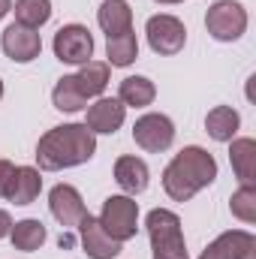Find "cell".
<instances>
[{
    "label": "cell",
    "mask_w": 256,
    "mask_h": 259,
    "mask_svg": "<svg viewBox=\"0 0 256 259\" xmlns=\"http://www.w3.org/2000/svg\"><path fill=\"white\" fill-rule=\"evenodd\" d=\"M0 100H3V78H0Z\"/></svg>",
    "instance_id": "31"
},
{
    "label": "cell",
    "mask_w": 256,
    "mask_h": 259,
    "mask_svg": "<svg viewBox=\"0 0 256 259\" xmlns=\"http://www.w3.org/2000/svg\"><path fill=\"white\" fill-rule=\"evenodd\" d=\"M42 190V178H39V169L33 166H15V178H12V187H9V202L15 205H30L36 202V196Z\"/></svg>",
    "instance_id": "17"
},
{
    "label": "cell",
    "mask_w": 256,
    "mask_h": 259,
    "mask_svg": "<svg viewBox=\"0 0 256 259\" xmlns=\"http://www.w3.org/2000/svg\"><path fill=\"white\" fill-rule=\"evenodd\" d=\"M145 33H148V46L154 55H163V58H172L184 49L187 42V27L181 18L163 12V15H151L148 24H145Z\"/></svg>",
    "instance_id": "6"
},
{
    "label": "cell",
    "mask_w": 256,
    "mask_h": 259,
    "mask_svg": "<svg viewBox=\"0 0 256 259\" xmlns=\"http://www.w3.org/2000/svg\"><path fill=\"white\" fill-rule=\"evenodd\" d=\"M106 58H109L106 64L118 66V69L136 64V58H139V39H136V33L127 30V33H118V36H106Z\"/></svg>",
    "instance_id": "21"
},
{
    "label": "cell",
    "mask_w": 256,
    "mask_h": 259,
    "mask_svg": "<svg viewBox=\"0 0 256 259\" xmlns=\"http://www.w3.org/2000/svg\"><path fill=\"white\" fill-rule=\"evenodd\" d=\"M9 232H12V217H9V211L0 208V238H9Z\"/></svg>",
    "instance_id": "28"
},
{
    "label": "cell",
    "mask_w": 256,
    "mask_h": 259,
    "mask_svg": "<svg viewBox=\"0 0 256 259\" xmlns=\"http://www.w3.org/2000/svg\"><path fill=\"white\" fill-rule=\"evenodd\" d=\"M148 178H151V172H148V163L145 160H139L133 154L115 160V181H118V187L127 196L145 193L148 190Z\"/></svg>",
    "instance_id": "13"
},
{
    "label": "cell",
    "mask_w": 256,
    "mask_h": 259,
    "mask_svg": "<svg viewBox=\"0 0 256 259\" xmlns=\"http://www.w3.org/2000/svg\"><path fill=\"white\" fill-rule=\"evenodd\" d=\"M46 238H49V232H46L42 220H33V217L12 223V232H9L12 247L21 250V253H33V250H39V247L46 244Z\"/></svg>",
    "instance_id": "18"
},
{
    "label": "cell",
    "mask_w": 256,
    "mask_h": 259,
    "mask_svg": "<svg viewBox=\"0 0 256 259\" xmlns=\"http://www.w3.org/2000/svg\"><path fill=\"white\" fill-rule=\"evenodd\" d=\"M229 211H232V217H238L241 223H256V187L253 184H241L232 199H229Z\"/></svg>",
    "instance_id": "24"
},
{
    "label": "cell",
    "mask_w": 256,
    "mask_h": 259,
    "mask_svg": "<svg viewBox=\"0 0 256 259\" xmlns=\"http://www.w3.org/2000/svg\"><path fill=\"white\" fill-rule=\"evenodd\" d=\"M145 229L151 238L154 259H190L184 232H181V217L169 208H154L145 217Z\"/></svg>",
    "instance_id": "3"
},
{
    "label": "cell",
    "mask_w": 256,
    "mask_h": 259,
    "mask_svg": "<svg viewBox=\"0 0 256 259\" xmlns=\"http://www.w3.org/2000/svg\"><path fill=\"white\" fill-rule=\"evenodd\" d=\"M199 259H232V247H229V232H223V235H217L205 250H202V256Z\"/></svg>",
    "instance_id": "26"
},
{
    "label": "cell",
    "mask_w": 256,
    "mask_h": 259,
    "mask_svg": "<svg viewBox=\"0 0 256 259\" xmlns=\"http://www.w3.org/2000/svg\"><path fill=\"white\" fill-rule=\"evenodd\" d=\"M6 12H12V0H0V18H3Z\"/></svg>",
    "instance_id": "29"
},
{
    "label": "cell",
    "mask_w": 256,
    "mask_h": 259,
    "mask_svg": "<svg viewBox=\"0 0 256 259\" xmlns=\"http://www.w3.org/2000/svg\"><path fill=\"white\" fill-rule=\"evenodd\" d=\"M55 58L61 64H72V66H81L94 58V36L84 24H64L58 33H55Z\"/></svg>",
    "instance_id": "8"
},
{
    "label": "cell",
    "mask_w": 256,
    "mask_h": 259,
    "mask_svg": "<svg viewBox=\"0 0 256 259\" xmlns=\"http://www.w3.org/2000/svg\"><path fill=\"white\" fill-rule=\"evenodd\" d=\"M205 27L217 42H235L247 30V9L238 0H217L208 6Z\"/></svg>",
    "instance_id": "5"
},
{
    "label": "cell",
    "mask_w": 256,
    "mask_h": 259,
    "mask_svg": "<svg viewBox=\"0 0 256 259\" xmlns=\"http://www.w3.org/2000/svg\"><path fill=\"white\" fill-rule=\"evenodd\" d=\"M154 3H163V6H175V3H181V0H154Z\"/></svg>",
    "instance_id": "30"
},
{
    "label": "cell",
    "mask_w": 256,
    "mask_h": 259,
    "mask_svg": "<svg viewBox=\"0 0 256 259\" xmlns=\"http://www.w3.org/2000/svg\"><path fill=\"white\" fill-rule=\"evenodd\" d=\"M52 103H55L58 112H69V115L88 109V100H84V94L78 91L75 75H64V78H58V84H55V91H52Z\"/></svg>",
    "instance_id": "22"
},
{
    "label": "cell",
    "mask_w": 256,
    "mask_h": 259,
    "mask_svg": "<svg viewBox=\"0 0 256 259\" xmlns=\"http://www.w3.org/2000/svg\"><path fill=\"white\" fill-rule=\"evenodd\" d=\"M97 154V136L84 124H61L39 136L36 163L42 172H61L88 163Z\"/></svg>",
    "instance_id": "1"
},
{
    "label": "cell",
    "mask_w": 256,
    "mask_h": 259,
    "mask_svg": "<svg viewBox=\"0 0 256 259\" xmlns=\"http://www.w3.org/2000/svg\"><path fill=\"white\" fill-rule=\"evenodd\" d=\"M12 178H15V166H12L9 160H0V199H6V196H9Z\"/></svg>",
    "instance_id": "27"
},
{
    "label": "cell",
    "mask_w": 256,
    "mask_h": 259,
    "mask_svg": "<svg viewBox=\"0 0 256 259\" xmlns=\"http://www.w3.org/2000/svg\"><path fill=\"white\" fill-rule=\"evenodd\" d=\"M232 259H256V238L247 229H229Z\"/></svg>",
    "instance_id": "25"
},
{
    "label": "cell",
    "mask_w": 256,
    "mask_h": 259,
    "mask_svg": "<svg viewBox=\"0 0 256 259\" xmlns=\"http://www.w3.org/2000/svg\"><path fill=\"white\" fill-rule=\"evenodd\" d=\"M78 91L84 94V100H97L103 97V91L109 88V64L106 61H88L75 72Z\"/></svg>",
    "instance_id": "19"
},
{
    "label": "cell",
    "mask_w": 256,
    "mask_h": 259,
    "mask_svg": "<svg viewBox=\"0 0 256 259\" xmlns=\"http://www.w3.org/2000/svg\"><path fill=\"white\" fill-rule=\"evenodd\" d=\"M49 211L52 217L64 226V229H75L81 223V217L88 214L81 193L72 187V184H55L52 193H49Z\"/></svg>",
    "instance_id": "12"
},
{
    "label": "cell",
    "mask_w": 256,
    "mask_h": 259,
    "mask_svg": "<svg viewBox=\"0 0 256 259\" xmlns=\"http://www.w3.org/2000/svg\"><path fill=\"white\" fill-rule=\"evenodd\" d=\"M97 24L103 27L106 36H118L133 30V6L127 0H106L97 9Z\"/></svg>",
    "instance_id": "14"
},
{
    "label": "cell",
    "mask_w": 256,
    "mask_h": 259,
    "mask_svg": "<svg viewBox=\"0 0 256 259\" xmlns=\"http://www.w3.org/2000/svg\"><path fill=\"white\" fill-rule=\"evenodd\" d=\"M238 127H241V118H238V112L232 106H214L205 115V133L214 142H232Z\"/></svg>",
    "instance_id": "16"
},
{
    "label": "cell",
    "mask_w": 256,
    "mask_h": 259,
    "mask_svg": "<svg viewBox=\"0 0 256 259\" xmlns=\"http://www.w3.org/2000/svg\"><path fill=\"white\" fill-rule=\"evenodd\" d=\"M75 229H78V238H81V250L91 259H115L121 253V247H124L121 241H115V238L100 226V220H97L94 214H84Z\"/></svg>",
    "instance_id": "11"
},
{
    "label": "cell",
    "mask_w": 256,
    "mask_h": 259,
    "mask_svg": "<svg viewBox=\"0 0 256 259\" xmlns=\"http://www.w3.org/2000/svg\"><path fill=\"white\" fill-rule=\"evenodd\" d=\"M133 139L142 151L148 154H163L172 148L175 142V124L169 115H160V112H148L142 115L136 124H133Z\"/></svg>",
    "instance_id": "7"
},
{
    "label": "cell",
    "mask_w": 256,
    "mask_h": 259,
    "mask_svg": "<svg viewBox=\"0 0 256 259\" xmlns=\"http://www.w3.org/2000/svg\"><path fill=\"white\" fill-rule=\"evenodd\" d=\"M100 226L115 238V241H130V238H136V229H139V205H136V199L127 193L121 196H109L106 202H103V211H100Z\"/></svg>",
    "instance_id": "4"
},
{
    "label": "cell",
    "mask_w": 256,
    "mask_h": 259,
    "mask_svg": "<svg viewBox=\"0 0 256 259\" xmlns=\"http://www.w3.org/2000/svg\"><path fill=\"white\" fill-rule=\"evenodd\" d=\"M0 49H3V55H6L9 61H15V64H30V61L39 58L42 39H39L36 30H30V27L12 21V24L3 30V36H0Z\"/></svg>",
    "instance_id": "9"
},
{
    "label": "cell",
    "mask_w": 256,
    "mask_h": 259,
    "mask_svg": "<svg viewBox=\"0 0 256 259\" xmlns=\"http://www.w3.org/2000/svg\"><path fill=\"white\" fill-rule=\"evenodd\" d=\"M12 12H15V24L39 30L52 18V0H15Z\"/></svg>",
    "instance_id": "23"
},
{
    "label": "cell",
    "mask_w": 256,
    "mask_h": 259,
    "mask_svg": "<svg viewBox=\"0 0 256 259\" xmlns=\"http://www.w3.org/2000/svg\"><path fill=\"white\" fill-rule=\"evenodd\" d=\"M214 178H217V160L205 148L187 145L163 169V190L172 202H190L199 190L214 184Z\"/></svg>",
    "instance_id": "2"
},
{
    "label": "cell",
    "mask_w": 256,
    "mask_h": 259,
    "mask_svg": "<svg viewBox=\"0 0 256 259\" xmlns=\"http://www.w3.org/2000/svg\"><path fill=\"white\" fill-rule=\"evenodd\" d=\"M127 121V106L118 100V97H97L94 106H88V115H84V127L91 130L94 136H112L124 127Z\"/></svg>",
    "instance_id": "10"
},
{
    "label": "cell",
    "mask_w": 256,
    "mask_h": 259,
    "mask_svg": "<svg viewBox=\"0 0 256 259\" xmlns=\"http://www.w3.org/2000/svg\"><path fill=\"white\" fill-rule=\"evenodd\" d=\"M118 100L124 106H133V109H145V106H151L157 100V88L145 75H127L121 81V88H118Z\"/></svg>",
    "instance_id": "20"
},
{
    "label": "cell",
    "mask_w": 256,
    "mask_h": 259,
    "mask_svg": "<svg viewBox=\"0 0 256 259\" xmlns=\"http://www.w3.org/2000/svg\"><path fill=\"white\" fill-rule=\"evenodd\" d=\"M229 163H232V172H235V178L241 184H253L256 181V142L253 139H232Z\"/></svg>",
    "instance_id": "15"
}]
</instances>
